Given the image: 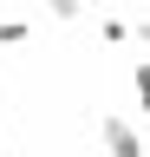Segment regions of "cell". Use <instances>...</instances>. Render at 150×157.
Wrapping results in <instances>:
<instances>
[{"label": "cell", "mask_w": 150, "mask_h": 157, "mask_svg": "<svg viewBox=\"0 0 150 157\" xmlns=\"http://www.w3.org/2000/svg\"><path fill=\"white\" fill-rule=\"evenodd\" d=\"M98 39H104V46H124V39H130V26L111 13V20H98Z\"/></svg>", "instance_id": "obj_4"}, {"label": "cell", "mask_w": 150, "mask_h": 157, "mask_svg": "<svg viewBox=\"0 0 150 157\" xmlns=\"http://www.w3.org/2000/svg\"><path fill=\"white\" fill-rule=\"evenodd\" d=\"M79 7H85V13H91V7H104V0H79Z\"/></svg>", "instance_id": "obj_7"}, {"label": "cell", "mask_w": 150, "mask_h": 157, "mask_svg": "<svg viewBox=\"0 0 150 157\" xmlns=\"http://www.w3.org/2000/svg\"><path fill=\"white\" fill-rule=\"evenodd\" d=\"M98 144H104V157H150L137 118H124V111H104L98 118Z\"/></svg>", "instance_id": "obj_1"}, {"label": "cell", "mask_w": 150, "mask_h": 157, "mask_svg": "<svg viewBox=\"0 0 150 157\" xmlns=\"http://www.w3.org/2000/svg\"><path fill=\"white\" fill-rule=\"evenodd\" d=\"M130 26V39H137V46H150V13H137V20H124Z\"/></svg>", "instance_id": "obj_6"}, {"label": "cell", "mask_w": 150, "mask_h": 157, "mask_svg": "<svg viewBox=\"0 0 150 157\" xmlns=\"http://www.w3.org/2000/svg\"><path fill=\"white\" fill-rule=\"evenodd\" d=\"M33 39V20H0V46H26Z\"/></svg>", "instance_id": "obj_3"}, {"label": "cell", "mask_w": 150, "mask_h": 157, "mask_svg": "<svg viewBox=\"0 0 150 157\" xmlns=\"http://www.w3.org/2000/svg\"><path fill=\"white\" fill-rule=\"evenodd\" d=\"M130 92H137V118H150V59H137V72H130Z\"/></svg>", "instance_id": "obj_2"}, {"label": "cell", "mask_w": 150, "mask_h": 157, "mask_svg": "<svg viewBox=\"0 0 150 157\" xmlns=\"http://www.w3.org/2000/svg\"><path fill=\"white\" fill-rule=\"evenodd\" d=\"M46 13H52V20H65V26H72V20H85L79 0H46Z\"/></svg>", "instance_id": "obj_5"}]
</instances>
